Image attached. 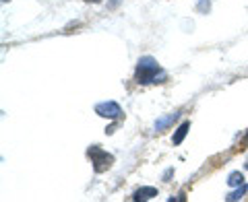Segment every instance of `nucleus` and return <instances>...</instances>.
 I'll use <instances>...</instances> for the list:
<instances>
[{
  "mask_svg": "<svg viewBox=\"0 0 248 202\" xmlns=\"http://www.w3.org/2000/svg\"><path fill=\"white\" fill-rule=\"evenodd\" d=\"M135 76H137V83H141V85H147V83H159V81H157V76L166 79V74L161 72V68H159V64H157V60L151 58V56L139 58Z\"/></svg>",
  "mask_w": 248,
  "mask_h": 202,
  "instance_id": "1",
  "label": "nucleus"
},
{
  "mask_svg": "<svg viewBox=\"0 0 248 202\" xmlns=\"http://www.w3.org/2000/svg\"><path fill=\"white\" fill-rule=\"evenodd\" d=\"M246 190H248V186H246V184H242V186H240V188H238L236 192H232V194H228V196H226V198H228L230 202H232V200H240V198H242V196H244V194H246Z\"/></svg>",
  "mask_w": 248,
  "mask_h": 202,
  "instance_id": "8",
  "label": "nucleus"
},
{
  "mask_svg": "<svg viewBox=\"0 0 248 202\" xmlns=\"http://www.w3.org/2000/svg\"><path fill=\"white\" fill-rule=\"evenodd\" d=\"M178 118H180V112H174V114L166 115V118L157 120V122H155V130H164V128H168V126H172V124H174Z\"/></svg>",
  "mask_w": 248,
  "mask_h": 202,
  "instance_id": "5",
  "label": "nucleus"
},
{
  "mask_svg": "<svg viewBox=\"0 0 248 202\" xmlns=\"http://www.w3.org/2000/svg\"><path fill=\"white\" fill-rule=\"evenodd\" d=\"M85 2H102V0H85Z\"/></svg>",
  "mask_w": 248,
  "mask_h": 202,
  "instance_id": "10",
  "label": "nucleus"
},
{
  "mask_svg": "<svg viewBox=\"0 0 248 202\" xmlns=\"http://www.w3.org/2000/svg\"><path fill=\"white\" fill-rule=\"evenodd\" d=\"M188 128H190V124H188V122H182L180 126H178V130H176L172 143H174V144H180V143L184 141V136H186V132H188Z\"/></svg>",
  "mask_w": 248,
  "mask_h": 202,
  "instance_id": "6",
  "label": "nucleus"
},
{
  "mask_svg": "<svg viewBox=\"0 0 248 202\" xmlns=\"http://www.w3.org/2000/svg\"><path fill=\"white\" fill-rule=\"evenodd\" d=\"M199 9H201V11H205V9L209 11V2H205V0H201V4H199Z\"/></svg>",
  "mask_w": 248,
  "mask_h": 202,
  "instance_id": "9",
  "label": "nucleus"
},
{
  "mask_svg": "<svg viewBox=\"0 0 248 202\" xmlns=\"http://www.w3.org/2000/svg\"><path fill=\"white\" fill-rule=\"evenodd\" d=\"M95 114L97 115H102V118H110V120H116V118H120V105L116 103V101H102V103H97L95 105Z\"/></svg>",
  "mask_w": 248,
  "mask_h": 202,
  "instance_id": "3",
  "label": "nucleus"
},
{
  "mask_svg": "<svg viewBox=\"0 0 248 202\" xmlns=\"http://www.w3.org/2000/svg\"><path fill=\"white\" fill-rule=\"evenodd\" d=\"M228 184H230V186H242V184H244V175L240 173V172L230 173V175H228Z\"/></svg>",
  "mask_w": 248,
  "mask_h": 202,
  "instance_id": "7",
  "label": "nucleus"
},
{
  "mask_svg": "<svg viewBox=\"0 0 248 202\" xmlns=\"http://www.w3.org/2000/svg\"><path fill=\"white\" fill-rule=\"evenodd\" d=\"M87 155H89V159L93 163V169H95V173H102V172H106V169H110L112 163H114V155L104 151L99 144H91L89 149H87Z\"/></svg>",
  "mask_w": 248,
  "mask_h": 202,
  "instance_id": "2",
  "label": "nucleus"
},
{
  "mask_svg": "<svg viewBox=\"0 0 248 202\" xmlns=\"http://www.w3.org/2000/svg\"><path fill=\"white\" fill-rule=\"evenodd\" d=\"M2 2H9V0H2Z\"/></svg>",
  "mask_w": 248,
  "mask_h": 202,
  "instance_id": "11",
  "label": "nucleus"
},
{
  "mask_svg": "<svg viewBox=\"0 0 248 202\" xmlns=\"http://www.w3.org/2000/svg\"><path fill=\"white\" fill-rule=\"evenodd\" d=\"M155 196H157V190L151 188V186H145V188H139L133 194V200H151Z\"/></svg>",
  "mask_w": 248,
  "mask_h": 202,
  "instance_id": "4",
  "label": "nucleus"
},
{
  "mask_svg": "<svg viewBox=\"0 0 248 202\" xmlns=\"http://www.w3.org/2000/svg\"><path fill=\"white\" fill-rule=\"evenodd\" d=\"M246 169H248V163H246Z\"/></svg>",
  "mask_w": 248,
  "mask_h": 202,
  "instance_id": "12",
  "label": "nucleus"
}]
</instances>
